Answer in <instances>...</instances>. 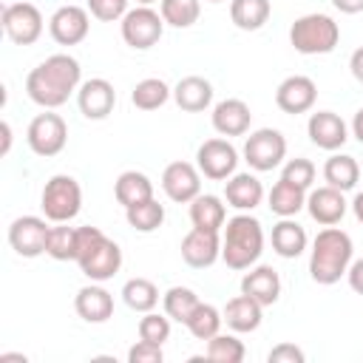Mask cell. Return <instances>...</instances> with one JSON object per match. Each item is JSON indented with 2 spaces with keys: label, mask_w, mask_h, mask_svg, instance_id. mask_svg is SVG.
I'll return each instance as SVG.
<instances>
[{
  "label": "cell",
  "mask_w": 363,
  "mask_h": 363,
  "mask_svg": "<svg viewBox=\"0 0 363 363\" xmlns=\"http://www.w3.org/2000/svg\"><path fill=\"white\" fill-rule=\"evenodd\" d=\"M162 303H164V315H167L170 320L187 323V318L193 315V309H196L201 301H199V295H196L190 286H170V289L164 292Z\"/></svg>",
  "instance_id": "cell-35"
},
{
  "label": "cell",
  "mask_w": 363,
  "mask_h": 363,
  "mask_svg": "<svg viewBox=\"0 0 363 363\" xmlns=\"http://www.w3.org/2000/svg\"><path fill=\"white\" fill-rule=\"evenodd\" d=\"M235 164H238V150L227 139H207L196 150V167L213 182L230 179L235 173Z\"/></svg>",
  "instance_id": "cell-11"
},
{
  "label": "cell",
  "mask_w": 363,
  "mask_h": 363,
  "mask_svg": "<svg viewBox=\"0 0 363 363\" xmlns=\"http://www.w3.org/2000/svg\"><path fill=\"white\" fill-rule=\"evenodd\" d=\"M352 133H354V139L363 145V108L354 113V119H352Z\"/></svg>",
  "instance_id": "cell-49"
},
{
  "label": "cell",
  "mask_w": 363,
  "mask_h": 363,
  "mask_svg": "<svg viewBox=\"0 0 363 363\" xmlns=\"http://www.w3.org/2000/svg\"><path fill=\"white\" fill-rule=\"evenodd\" d=\"M272 250L281 255V258H298L303 250H306V230L295 221V218H281L275 227H272Z\"/></svg>",
  "instance_id": "cell-26"
},
{
  "label": "cell",
  "mask_w": 363,
  "mask_h": 363,
  "mask_svg": "<svg viewBox=\"0 0 363 363\" xmlns=\"http://www.w3.org/2000/svg\"><path fill=\"white\" fill-rule=\"evenodd\" d=\"M74 309L88 323H105L113 315V295L105 286H99V281L96 284H88V286H82L77 292Z\"/></svg>",
  "instance_id": "cell-20"
},
{
  "label": "cell",
  "mask_w": 363,
  "mask_h": 363,
  "mask_svg": "<svg viewBox=\"0 0 363 363\" xmlns=\"http://www.w3.org/2000/svg\"><path fill=\"white\" fill-rule=\"evenodd\" d=\"M48 224L40 216H20L11 221L9 227V244L17 255L23 258H37L45 252V241H48Z\"/></svg>",
  "instance_id": "cell-12"
},
{
  "label": "cell",
  "mask_w": 363,
  "mask_h": 363,
  "mask_svg": "<svg viewBox=\"0 0 363 363\" xmlns=\"http://www.w3.org/2000/svg\"><path fill=\"white\" fill-rule=\"evenodd\" d=\"M91 20L82 6H60L48 20V34L57 45H79L88 37Z\"/></svg>",
  "instance_id": "cell-13"
},
{
  "label": "cell",
  "mask_w": 363,
  "mask_h": 363,
  "mask_svg": "<svg viewBox=\"0 0 363 363\" xmlns=\"http://www.w3.org/2000/svg\"><path fill=\"white\" fill-rule=\"evenodd\" d=\"M349 68H352V77H354L357 82H363V45L349 57Z\"/></svg>",
  "instance_id": "cell-46"
},
{
  "label": "cell",
  "mask_w": 363,
  "mask_h": 363,
  "mask_svg": "<svg viewBox=\"0 0 363 363\" xmlns=\"http://www.w3.org/2000/svg\"><path fill=\"white\" fill-rule=\"evenodd\" d=\"M346 278H349V286H352L357 295H363V258H357V261L349 264Z\"/></svg>",
  "instance_id": "cell-45"
},
{
  "label": "cell",
  "mask_w": 363,
  "mask_h": 363,
  "mask_svg": "<svg viewBox=\"0 0 363 363\" xmlns=\"http://www.w3.org/2000/svg\"><path fill=\"white\" fill-rule=\"evenodd\" d=\"M323 179H326V184H332V187H337V190L346 193V190H352V187L357 184V179H360V164H357L354 156L335 153V156H329L326 164H323Z\"/></svg>",
  "instance_id": "cell-30"
},
{
  "label": "cell",
  "mask_w": 363,
  "mask_h": 363,
  "mask_svg": "<svg viewBox=\"0 0 363 363\" xmlns=\"http://www.w3.org/2000/svg\"><path fill=\"white\" fill-rule=\"evenodd\" d=\"M82 68L71 54H51L26 77V94L34 105L54 111L68 102L74 91H79Z\"/></svg>",
  "instance_id": "cell-1"
},
{
  "label": "cell",
  "mask_w": 363,
  "mask_h": 363,
  "mask_svg": "<svg viewBox=\"0 0 363 363\" xmlns=\"http://www.w3.org/2000/svg\"><path fill=\"white\" fill-rule=\"evenodd\" d=\"M125 218L128 224L136 230V233H153L162 227L164 221V207L156 201V199H147V201H139L133 207L125 210Z\"/></svg>",
  "instance_id": "cell-37"
},
{
  "label": "cell",
  "mask_w": 363,
  "mask_h": 363,
  "mask_svg": "<svg viewBox=\"0 0 363 363\" xmlns=\"http://www.w3.org/2000/svg\"><path fill=\"white\" fill-rule=\"evenodd\" d=\"M269 0H233L230 3V20L241 31H258L269 20Z\"/></svg>",
  "instance_id": "cell-31"
},
{
  "label": "cell",
  "mask_w": 363,
  "mask_h": 363,
  "mask_svg": "<svg viewBox=\"0 0 363 363\" xmlns=\"http://www.w3.org/2000/svg\"><path fill=\"white\" fill-rule=\"evenodd\" d=\"M128 360H130V363H162V360H164V352H162L159 343H150V340H142V337H139V343L130 346Z\"/></svg>",
  "instance_id": "cell-43"
},
{
  "label": "cell",
  "mask_w": 363,
  "mask_h": 363,
  "mask_svg": "<svg viewBox=\"0 0 363 363\" xmlns=\"http://www.w3.org/2000/svg\"><path fill=\"white\" fill-rule=\"evenodd\" d=\"M306 207V190H301L298 184L278 179L269 190V210L281 218H292Z\"/></svg>",
  "instance_id": "cell-28"
},
{
  "label": "cell",
  "mask_w": 363,
  "mask_h": 363,
  "mask_svg": "<svg viewBox=\"0 0 363 363\" xmlns=\"http://www.w3.org/2000/svg\"><path fill=\"white\" fill-rule=\"evenodd\" d=\"M139 6H150V3H156V0H136Z\"/></svg>",
  "instance_id": "cell-52"
},
{
  "label": "cell",
  "mask_w": 363,
  "mask_h": 363,
  "mask_svg": "<svg viewBox=\"0 0 363 363\" xmlns=\"http://www.w3.org/2000/svg\"><path fill=\"white\" fill-rule=\"evenodd\" d=\"M182 258H184V264L193 267V269L213 267V264L221 258V238H218V233L193 227V230L182 238Z\"/></svg>",
  "instance_id": "cell-16"
},
{
  "label": "cell",
  "mask_w": 363,
  "mask_h": 363,
  "mask_svg": "<svg viewBox=\"0 0 363 363\" xmlns=\"http://www.w3.org/2000/svg\"><path fill=\"white\" fill-rule=\"evenodd\" d=\"M352 213H354V218L363 224V190H360V193L352 199Z\"/></svg>",
  "instance_id": "cell-50"
},
{
  "label": "cell",
  "mask_w": 363,
  "mask_h": 363,
  "mask_svg": "<svg viewBox=\"0 0 363 363\" xmlns=\"http://www.w3.org/2000/svg\"><path fill=\"white\" fill-rule=\"evenodd\" d=\"M0 360H3V363H9V360H20V363H26V354H11V352H3V354H0Z\"/></svg>",
  "instance_id": "cell-51"
},
{
  "label": "cell",
  "mask_w": 363,
  "mask_h": 363,
  "mask_svg": "<svg viewBox=\"0 0 363 363\" xmlns=\"http://www.w3.org/2000/svg\"><path fill=\"white\" fill-rule=\"evenodd\" d=\"M306 133L312 139V145H318L320 150H337L346 145L349 139V130H346V122L332 113V111H318L309 116L306 122Z\"/></svg>",
  "instance_id": "cell-18"
},
{
  "label": "cell",
  "mask_w": 363,
  "mask_h": 363,
  "mask_svg": "<svg viewBox=\"0 0 363 363\" xmlns=\"http://www.w3.org/2000/svg\"><path fill=\"white\" fill-rule=\"evenodd\" d=\"M170 88H167V82L164 79H159V77H147V79H142V82H136L133 85V91H130V102L139 108V111H156V108H162L167 99H170Z\"/></svg>",
  "instance_id": "cell-32"
},
{
  "label": "cell",
  "mask_w": 363,
  "mask_h": 363,
  "mask_svg": "<svg viewBox=\"0 0 363 363\" xmlns=\"http://www.w3.org/2000/svg\"><path fill=\"white\" fill-rule=\"evenodd\" d=\"M346 199H343V190H337V187H332V184H326V187H318V190H312L309 196H306V210H309V216L318 221V224H323V227H335L343 216H346Z\"/></svg>",
  "instance_id": "cell-19"
},
{
  "label": "cell",
  "mask_w": 363,
  "mask_h": 363,
  "mask_svg": "<svg viewBox=\"0 0 363 363\" xmlns=\"http://www.w3.org/2000/svg\"><path fill=\"white\" fill-rule=\"evenodd\" d=\"M122 40L136 48V51H145L150 45H156L162 40V31H164V20L159 11H153L150 6H136L130 9L125 17H122Z\"/></svg>",
  "instance_id": "cell-9"
},
{
  "label": "cell",
  "mask_w": 363,
  "mask_h": 363,
  "mask_svg": "<svg viewBox=\"0 0 363 363\" xmlns=\"http://www.w3.org/2000/svg\"><path fill=\"white\" fill-rule=\"evenodd\" d=\"M190 221H193V227H199V230H213V233H218L221 227H224V221H227V210H224V204H221V199L218 196H196L193 201H190Z\"/></svg>",
  "instance_id": "cell-29"
},
{
  "label": "cell",
  "mask_w": 363,
  "mask_h": 363,
  "mask_svg": "<svg viewBox=\"0 0 363 363\" xmlns=\"http://www.w3.org/2000/svg\"><path fill=\"white\" fill-rule=\"evenodd\" d=\"M0 133H3V145H0V156H6L9 153V147H11V125L3 119L0 122Z\"/></svg>",
  "instance_id": "cell-48"
},
{
  "label": "cell",
  "mask_w": 363,
  "mask_h": 363,
  "mask_svg": "<svg viewBox=\"0 0 363 363\" xmlns=\"http://www.w3.org/2000/svg\"><path fill=\"white\" fill-rule=\"evenodd\" d=\"M201 170H196L190 162H170L162 173V190L176 204H190L201 193Z\"/></svg>",
  "instance_id": "cell-14"
},
{
  "label": "cell",
  "mask_w": 363,
  "mask_h": 363,
  "mask_svg": "<svg viewBox=\"0 0 363 363\" xmlns=\"http://www.w3.org/2000/svg\"><path fill=\"white\" fill-rule=\"evenodd\" d=\"M159 14L173 28H190L199 20L201 6H199V0H162L159 3Z\"/></svg>",
  "instance_id": "cell-38"
},
{
  "label": "cell",
  "mask_w": 363,
  "mask_h": 363,
  "mask_svg": "<svg viewBox=\"0 0 363 363\" xmlns=\"http://www.w3.org/2000/svg\"><path fill=\"white\" fill-rule=\"evenodd\" d=\"M40 207H43V216L54 224H62V221H71L77 218L79 207H82V187L74 176H51L43 187V196H40Z\"/></svg>",
  "instance_id": "cell-6"
},
{
  "label": "cell",
  "mask_w": 363,
  "mask_h": 363,
  "mask_svg": "<svg viewBox=\"0 0 363 363\" xmlns=\"http://www.w3.org/2000/svg\"><path fill=\"white\" fill-rule=\"evenodd\" d=\"M77 264L85 278L102 284L119 272L122 250L99 227L85 224V227H77Z\"/></svg>",
  "instance_id": "cell-3"
},
{
  "label": "cell",
  "mask_w": 363,
  "mask_h": 363,
  "mask_svg": "<svg viewBox=\"0 0 363 363\" xmlns=\"http://www.w3.org/2000/svg\"><path fill=\"white\" fill-rule=\"evenodd\" d=\"M264 252L261 221L250 213H238L227 221L221 235V258L230 269H250Z\"/></svg>",
  "instance_id": "cell-4"
},
{
  "label": "cell",
  "mask_w": 363,
  "mask_h": 363,
  "mask_svg": "<svg viewBox=\"0 0 363 363\" xmlns=\"http://www.w3.org/2000/svg\"><path fill=\"white\" fill-rule=\"evenodd\" d=\"M332 6H335L337 11H343V14H357V11H363V0H332Z\"/></svg>",
  "instance_id": "cell-47"
},
{
  "label": "cell",
  "mask_w": 363,
  "mask_h": 363,
  "mask_svg": "<svg viewBox=\"0 0 363 363\" xmlns=\"http://www.w3.org/2000/svg\"><path fill=\"white\" fill-rule=\"evenodd\" d=\"M3 31L14 45H34L43 34V14L34 3H9L0 14Z\"/></svg>",
  "instance_id": "cell-10"
},
{
  "label": "cell",
  "mask_w": 363,
  "mask_h": 363,
  "mask_svg": "<svg viewBox=\"0 0 363 363\" xmlns=\"http://www.w3.org/2000/svg\"><path fill=\"white\" fill-rule=\"evenodd\" d=\"M26 139H28V147L37 153V156H57L65 142H68V125L60 113L54 111H45V113H37L31 122H28V130H26Z\"/></svg>",
  "instance_id": "cell-7"
},
{
  "label": "cell",
  "mask_w": 363,
  "mask_h": 363,
  "mask_svg": "<svg viewBox=\"0 0 363 363\" xmlns=\"http://www.w3.org/2000/svg\"><path fill=\"white\" fill-rule=\"evenodd\" d=\"M252 113L244 99H221L213 108V128L221 136H244L250 130Z\"/></svg>",
  "instance_id": "cell-21"
},
{
  "label": "cell",
  "mask_w": 363,
  "mask_h": 363,
  "mask_svg": "<svg viewBox=\"0 0 363 363\" xmlns=\"http://www.w3.org/2000/svg\"><path fill=\"white\" fill-rule=\"evenodd\" d=\"M315 99H318V85H315L309 77H303V74L286 77V79L278 85V91H275V105H278L284 113H292V116L312 111Z\"/></svg>",
  "instance_id": "cell-15"
},
{
  "label": "cell",
  "mask_w": 363,
  "mask_h": 363,
  "mask_svg": "<svg viewBox=\"0 0 363 363\" xmlns=\"http://www.w3.org/2000/svg\"><path fill=\"white\" fill-rule=\"evenodd\" d=\"M122 301L133 309V312H153L156 309V303H159V289H156V284L153 281H147V278H130V281H125V286H122Z\"/></svg>",
  "instance_id": "cell-33"
},
{
  "label": "cell",
  "mask_w": 363,
  "mask_h": 363,
  "mask_svg": "<svg viewBox=\"0 0 363 363\" xmlns=\"http://www.w3.org/2000/svg\"><path fill=\"white\" fill-rule=\"evenodd\" d=\"M224 323L233 329V332H255L258 326H261V318H264V306L255 301V298H250V295H235V298H230L227 301V306H224Z\"/></svg>",
  "instance_id": "cell-24"
},
{
  "label": "cell",
  "mask_w": 363,
  "mask_h": 363,
  "mask_svg": "<svg viewBox=\"0 0 363 363\" xmlns=\"http://www.w3.org/2000/svg\"><path fill=\"white\" fill-rule=\"evenodd\" d=\"M77 105H79L85 119H105L116 105V91L102 77L85 79L79 85V91H77Z\"/></svg>",
  "instance_id": "cell-17"
},
{
  "label": "cell",
  "mask_w": 363,
  "mask_h": 363,
  "mask_svg": "<svg viewBox=\"0 0 363 363\" xmlns=\"http://www.w3.org/2000/svg\"><path fill=\"white\" fill-rule=\"evenodd\" d=\"M221 323H224V315H221L213 303H199V306L193 309V315L187 318L184 326L190 329V335H193L196 340H210V337L218 335Z\"/></svg>",
  "instance_id": "cell-36"
},
{
  "label": "cell",
  "mask_w": 363,
  "mask_h": 363,
  "mask_svg": "<svg viewBox=\"0 0 363 363\" xmlns=\"http://www.w3.org/2000/svg\"><path fill=\"white\" fill-rule=\"evenodd\" d=\"M207 3H224V0H207Z\"/></svg>",
  "instance_id": "cell-53"
},
{
  "label": "cell",
  "mask_w": 363,
  "mask_h": 363,
  "mask_svg": "<svg viewBox=\"0 0 363 363\" xmlns=\"http://www.w3.org/2000/svg\"><path fill=\"white\" fill-rule=\"evenodd\" d=\"M340 40V28L329 14H303L289 28V43L298 54H329Z\"/></svg>",
  "instance_id": "cell-5"
},
{
  "label": "cell",
  "mask_w": 363,
  "mask_h": 363,
  "mask_svg": "<svg viewBox=\"0 0 363 363\" xmlns=\"http://www.w3.org/2000/svg\"><path fill=\"white\" fill-rule=\"evenodd\" d=\"M284 156H286V139L275 128H258L244 142V159L258 173H267V170L278 167L284 162Z\"/></svg>",
  "instance_id": "cell-8"
},
{
  "label": "cell",
  "mask_w": 363,
  "mask_h": 363,
  "mask_svg": "<svg viewBox=\"0 0 363 363\" xmlns=\"http://www.w3.org/2000/svg\"><path fill=\"white\" fill-rule=\"evenodd\" d=\"M113 196L128 210V207H133L139 201L153 199V182L139 170H125V173H119L116 184H113Z\"/></svg>",
  "instance_id": "cell-27"
},
{
  "label": "cell",
  "mask_w": 363,
  "mask_h": 363,
  "mask_svg": "<svg viewBox=\"0 0 363 363\" xmlns=\"http://www.w3.org/2000/svg\"><path fill=\"white\" fill-rule=\"evenodd\" d=\"M267 360H269V363H303L306 354H303L295 343H278V346L269 349Z\"/></svg>",
  "instance_id": "cell-44"
},
{
  "label": "cell",
  "mask_w": 363,
  "mask_h": 363,
  "mask_svg": "<svg viewBox=\"0 0 363 363\" xmlns=\"http://www.w3.org/2000/svg\"><path fill=\"white\" fill-rule=\"evenodd\" d=\"M241 292L255 298L261 306H272L278 301V295H281V278H278V272L272 267L261 264V267L250 269L241 278Z\"/></svg>",
  "instance_id": "cell-23"
},
{
  "label": "cell",
  "mask_w": 363,
  "mask_h": 363,
  "mask_svg": "<svg viewBox=\"0 0 363 363\" xmlns=\"http://www.w3.org/2000/svg\"><path fill=\"white\" fill-rule=\"evenodd\" d=\"M45 255H51L54 261H77V227H68V221L54 224L48 230Z\"/></svg>",
  "instance_id": "cell-34"
},
{
  "label": "cell",
  "mask_w": 363,
  "mask_h": 363,
  "mask_svg": "<svg viewBox=\"0 0 363 363\" xmlns=\"http://www.w3.org/2000/svg\"><path fill=\"white\" fill-rule=\"evenodd\" d=\"M224 199L230 207H235L241 213L255 210L264 199V184L252 173H233L224 184Z\"/></svg>",
  "instance_id": "cell-22"
},
{
  "label": "cell",
  "mask_w": 363,
  "mask_h": 363,
  "mask_svg": "<svg viewBox=\"0 0 363 363\" xmlns=\"http://www.w3.org/2000/svg\"><path fill=\"white\" fill-rule=\"evenodd\" d=\"M173 99H176V105H179L182 111L199 113V111L210 108V102H213V85H210L204 77H196V74H193V77H184V79L176 82Z\"/></svg>",
  "instance_id": "cell-25"
},
{
  "label": "cell",
  "mask_w": 363,
  "mask_h": 363,
  "mask_svg": "<svg viewBox=\"0 0 363 363\" xmlns=\"http://www.w3.org/2000/svg\"><path fill=\"white\" fill-rule=\"evenodd\" d=\"M247 354L244 343L235 337V335H216L207 340V360L213 363H241Z\"/></svg>",
  "instance_id": "cell-39"
},
{
  "label": "cell",
  "mask_w": 363,
  "mask_h": 363,
  "mask_svg": "<svg viewBox=\"0 0 363 363\" xmlns=\"http://www.w3.org/2000/svg\"><path fill=\"white\" fill-rule=\"evenodd\" d=\"M88 11L102 23H116L130 9H128V0H88Z\"/></svg>",
  "instance_id": "cell-42"
},
{
  "label": "cell",
  "mask_w": 363,
  "mask_h": 363,
  "mask_svg": "<svg viewBox=\"0 0 363 363\" xmlns=\"http://www.w3.org/2000/svg\"><path fill=\"white\" fill-rule=\"evenodd\" d=\"M139 337L162 346L170 337V318L167 315H156V312H145V318L139 320Z\"/></svg>",
  "instance_id": "cell-40"
},
{
  "label": "cell",
  "mask_w": 363,
  "mask_h": 363,
  "mask_svg": "<svg viewBox=\"0 0 363 363\" xmlns=\"http://www.w3.org/2000/svg\"><path fill=\"white\" fill-rule=\"evenodd\" d=\"M281 179H286V182L298 184L301 190H309V187H312V182H315V164H312L309 159H303V156L289 159V162L284 164V170H281Z\"/></svg>",
  "instance_id": "cell-41"
},
{
  "label": "cell",
  "mask_w": 363,
  "mask_h": 363,
  "mask_svg": "<svg viewBox=\"0 0 363 363\" xmlns=\"http://www.w3.org/2000/svg\"><path fill=\"white\" fill-rule=\"evenodd\" d=\"M354 247L349 233L337 230V227H326L315 235L312 241V255H309V275L315 284H337L340 275H346L349 264H352Z\"/></svg>",
  "instance_id": "cell-2"
}]
</instances>
